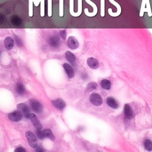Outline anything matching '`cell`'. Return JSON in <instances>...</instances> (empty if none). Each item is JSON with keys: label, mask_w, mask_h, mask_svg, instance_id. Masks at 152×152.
Returning a JSON list of instances; mask_svg holds the SVG:
<instances>
[{"label": "cell", "mask_w": 152, "mask_h": 152, "mask_svg": "<svg viewBox=\"0 0 152 152\" xmlns=\"http://www.w3.org/2000/svg\"><path fill=\"white\" fill-rule=\"evenodd\" d=\"M26 137L28 140L30 146L33 149H36L37 147V138L33 133L30 131H27L26 133Z\"/></svg>", "instance_id": "cell-1"}, {"label": "cell", "mask_w": 152, "mask_h": 152, "mask_svg": "<svg viewBox=\"0 0 152 152\" xmlns=\"http://www.w3.org/2000/svg\"><path fill=\"white\" fill-rule=\"evenodd\" d=\"M90 101L94 106H100L103 103V99L101 95L97 93H92L90 96Z\"/></svg>", "instance_id": "cell-2"}, {"label": "cell", "mask_w": 152, "mask_h": 152, "mask_svg": "<svg viewBox=\"0 0 152 152\" xmlns=\"http://www.w3.org/2000/svg\"><path fill=\"white\" fill-rule=\"evenodd\" d=\"M30 105L32 111L36 113H41L43 111V106L41 103L35 99L30 101Z\"/></svg>", "instance_id": "cell-3"}, {"label": "cell", "mask_w": 152, "mask_h": 152, "mask_svg": "<svg viewBox=\"0 0 152 152\" xmlns=\"http://www.w3.org/2000/svg\"><path fill=\"white\" fill-rule=\"evenodd\" d=\"M17 109L21 112L23 115L26 118H29L30 116V109L28 106L25 103H19L17 105Z\"/></svg>", "instance_id": "cell-4"}, {"label": "cell", "mask_w": 152, "mask_h": 152, "mask_svg": "<svg viewBox=\"0 0 152 152\" xmlns=\"http://www.w3.org/2000/svg\"><path fill=\"white\" fill-rule=\"evenodd\" d=\"M22 117L23 114L19 110L15 111L11 113H10L8 115V117L10 120L13 121V122H18V121L21 119Z\"/></svg>", "instance_id": "cell-5"}, {"label": "cell", "mask_w": 152, "mask_h": 152, "mask_svg": "<svg viewBox=\"0 0 152 152\" xmlns=\"http://www.w3.org/2000/svg\"><path fill=\"white\" fill-rule=\"evenodd\" d=\"M29 119L32 121V123L34 127L36 128V130H42V125L39 121L37 116L34 113H30L29 116Z\"/></svg>", "instance_id": "cell-6"}, {"label": "cell", "mask_w": 152, "mask_h": 152, "mask_svg": "<svg viewBox=\"0 0 152 152\" xmlns=\"http://www.w3.org/2000/svg\"><path fill=\"white\" fill-rule=\"evenodd\" d=\"M109 1L112 4L115 5L117 9V13H113L112 9H108L109 14L110 15V16H111L112 17H117V16H119L121 13V7L120 5L118 3H117L116 1H114V0H109Z\"/></svg>", "instance_id": "cell-7"}, {"label": "cell", "mask_w": 152, "mask_h": 152, "mask_svg": "<svg viewBox=\"0 0 152 152\" xmlns=\"http://www.w3.org/2000/svg\"><path fill=\"white\" fill-rule=\"evenodd\" d=\"M67 45L71 49H75L79 48V43L74 36H70L67 40Z\"/></svg>", "instance_id": "cell-8"}, {"label": "cell", "mask_w": 152, "mask_h": 152, "mask_svg": "<svg viewBox=\"0 0 152 152\" xmlns=\"http://www.w3.org/2000/svg\"><path fill=\"white\" fill-rule=\"evenodd\" d=\"M85 1L88 4L90 5L93 7V11L92 13H90L87 9H85V13L86 16H89V17H93V16H96V14L97 13V7L96 5L94 3H93L92 1H91L90 0H85Z\"/></svg>", "instance_id": "cell-9"}, {"label": "cell", "mask_w": 152, "mask_h": 152, "mask_svg": "<svg viewBox=\"0 0 152 152\" xmlns=\"http://www.w3.org/2000/svg\"><path fill=\"white\" fill-rule=\"evenodd\" d=\"M49 44L52 47H57L60 43L59 37L57 35H53L49 38Z\"/></svg>", "instance_id": "cell-10"}, {"label": "cell", "mask_w": 152, "mask_h": 152, "mask_svg": "<svg viewBox=\"0 0 152 152\" xmlns=\"http://www.w3.org/2000/svg\"><path fill=\"white\" fill-rule=\"evenodd\" d=\"M124 117L126 120H130L133 117L134 112L131 108L130 105L125 104L124 106Z\"/></svg>", "instance_id": "cell-11"}, {"label": "cell", "mask_w": 152, "mask_h": 152, "mask_svg": "<svg viewBox=\"0 0 152 152\" xmlns=\"http://www.w3.org/2000/svg\"><path fill=\"white\" fill-rule=\"evenodd\" d=\"M42 1L43 0H29V13L30 17L33 16V4L36 7H38L39 3Z\"/></svg>", "instance_id": "cell-12"}, {"label": "cell", "mask_w": 152, "mask_h": 152, "mask_svg": "<svg viewBox=\"0 0 152 152\" xmlns=\"http://www.w3.org/2000/svg\"><path fill=\"white\" fill-rule=\"evenodd\" d=\"M52 103L56 108L59 110L63 109L66 106L65 102L61 99H58L52 101Z\"/></svg>", "instance_id": "cell-13"}, {"label": "cell", "mask_w": 152, "mask_h": 152, "mask_svg": "<svg viewBox=\"0 0 152 152\" xmlns=\"http://www.w3.org/2000/svg\"><path fill=\"white\" fill-rule=\"evenodd\" d=\"M87 64L91 68H92V69H97L99 67V63L98 61L95 58H88L87 61Z\"/></svg>", "instance_id": "cell-14"}, {"label": "cell", "mask_w": 152, "mask_h": 152, "mask_svg": "<svg viewBox=\"0 0 152 152\" xmlns=\"http://www.w3.org/2000/svg\"><path fill=\"white\" fill-rule=\"evenodd\" d=\"M106 103H107V105L109 107L114 109H117L119 106L118 102L112 97H109L107 98V99H106Z\"/></svg>", "instance_id": "cell-15"}, {"label": "cell", "mask_w": 152, "mask_h": 152, "mask_svg": "<svg viewBox=\"0 0 152 152\" xmlns=\"http://www.w3.org/2000/svg\"><path fill=\"white\" fill-rule=\"evenodd\" d=\"M63 67L64 68L66 73L68 75V78L72 79L74 75V72L72 67L70 64H68L67 63H65L63 64Z\"/></svg>", "instance_id": "cell-16"}, {"label": "cell", "mask_w": 152, "mask_h": 152, "mask_svg": "<svg viewBox=\"0 0 152 152\" xmlns=\"http://www.w3.org/2000/svg\"><path fill=\"white\" fill-rule=\"evenodd\" d=\"M14 41L11 37L8 36L5 37L4 40V45L7 50H11L14 47Z\"/></svg>", "instance_id": "cell-17"}, {"label": "cell", "mask_w": 152, "mask_h": 152, "mask_svg": "<svg viewBox=\"0 0 152 152\" xmlns=\"http://www.w3.org/2000/svg\"><path fill=\"white\" fill-rule=\"evenodd\" d=\"M16 92H17V93L20 95H23L26 92V90L25 87V86L20 81H19L17 83L16 87Z\"/></svg>", "instance_id": "cell-18"}, {"label": "cell", "mask_w": 152, "mask_h": 152, "mask_svg": "<svg viewBox=\"0 0 152 152\" xmlns=\"http://www.w3.org/2000/svg\"><path fill=\"white\" fill-rule=\"evenodd\" d=\"M10 21L11 24L15 26H19L21 25V19L19 16H16V15L12 16L10 18Z\"/></svg>", "instance_id": "cell-19"}, {"label": "cell", "mask_w": 152, "mask_h": 152, "mask_svg": "<svg viewBox=\"0 0 152 152\" xmlns=\"http://www.w3.org/2000/svg\"><path fill=\"white\" fill-rule=\"evenodd\" d=\"M42 131H43L45 137L49 139L52 141H54L55 140V136L54 135V134H53V133H52L51 130H49V129H45V130H43Z\"/></svg>", "instance_id": "cell-20"}, {"label": "cell", "mask_w": 152, "mask_h": 152, "mask_svg": "<svg viewBox=\"0 0 152 152\" xmlns=\"http://www.w3.org/2000/svg\"><path fill=\"white\" fill-rule=\"evenodd\" d=\"M101 86L102 89L108 90L111 87V83L107 79H103L101 82Z\"/></svg>", "instance_id": "cell-21"}, {"label": "cell", "mask_w": 152, "mask_h": 152, "mask_svg": "<svg viewBox=\"0 0 152 152\" xmlns=\"http://www.w3.org/2000/svg\"><path fill=\"white\" fill-rule=\"evenodd\" d=\"M65 57L68 61H69L70 63H74L76 59L75 55L70 51H67L65 53Z\"/></svg>", "instance_id": "cell-22"}, {"label": "cell", "mask_w": 152, "mask_h": 152, "mask_svg": "<svg viewBox=\"0 0 152 152\" xmlns=\"http://www.w3.org/2000/svg\"><path fill=\"white\" fill-rule=\"evenodd\" d=\"M144 146L147 151H151L152 150V141H150V140L146 139L145 141H144Z\"/></svg>", "instance_id": "cell-23"}, {"label": "cell", "mask_w": 152, "mask_h": 152, "mask_svg": "<svg viewBox=\"0 0 152 152\" xmlns=\"http://www.w3.org/2000/svg\"><path fill=\"white\" fill-rule=\"evenodd\" d=\"M77 12L75 13L74 14V17L79 16L82 13V0H78L77 1Z\"/></svg>", "instance_id": "cell-24"}, {"label": "cell", "mask_w": 152, "mask_h": 152, "mask_svg": "<svg viewBox=\"0 0 152 152\" xmlns=\"http://www.w3.org/2000/svg\"><path fill=\"white\" fill-rule=\"evenodd\" d=\"M144 12H147V10L146 8V0H142L141 9H140V17L143 16Z\"/></svg>", "instance_id": "cell-25"}, {"label": "cell", "mask_w": 152, "mask_h": 152, "mask_svg": "<svg viewBox=\"0 0 152 152\" xmlns=\"http://www.w3.org/2000/svg\"><path fill=\"white\" fill-rule=\"evenodd\" d=\"M97 87V85L95 82H90L87 86V90L89 92H91L93 90L96 89Z\"/></svg>", "instance_id": "cell-26"}, {"label": "cell", "mask_w": 152, "mask_h": 152, "mask_svg": "<svg viewBox=\"0 0 152 152\" xmlns=\"http://www.w3.org/2000/svg\"><path fill=\"white\" fill-rule=\"evenodd\" d=\"M70 3H69V6H70V14L72 15L73 16H74V14H75V12L74 11V0H69Z\"/></svg>", "instance_id": "cell-27"}, {"label": "cell", "mask_w": 152, "mask_h": 152, "mask_svg": "<svg viewBox=\"0 0 152 152\" xmlns=\"http://www.w3.org/2000/svg\"><path fill=\"white\" fill-rule=\"evenodd\" d=\"M146 9L147 10L148 16L149 17H151L152 16V13L151 10V7H150V3L149 0H146Z\"/></svg>", "instance_id": "cell-28"}, {"label": "cell", "mask_w": 152, "mask_h": 152, "mask_svg": "<svg viewBox=\"0 0 152 152\" xmlns=\"http://www.w3.org/2000/svg\"><path fill=\"white\" fill-rule=\"evenodd\" d=\"M101 15L102 17L105 16V0H101Z\"/></svg>", "instance_id": "cell-29"}, {"label": "cell", "mask_w": 152, "mask_h": 152, "mask_svg": "<svg viewBox=\"0 0 152 152\" xmlns=\"http://www.w3.org/2000/svg\"><path fill=\"white\" fill-rule=\"evenodd\" d=\"M48 14L49 17L52 16V0H48Z\"/></svg>", "instance_id": "cell-30"}, {"label": "cell", "mask_w": 152, "mask_h": 152, "mask_svg": "<svg viewBox=\"0 0 152 152\" xmlns=\"http://www.w3.org/2000/svg\"><path fill=\"white\" fill-rule=\"evenodd\" d=\"M63 5L64 0H59V16L61 17L63 16Z\"/></svg>", "instance_id": "cell-31"}, {"label": "cell", "mask_w": 152, "mask_h": 152, "mask_svg": "<svg viewBox=\"0 0 152 152\" xmlns=\"http://www.w3.org/2000/svg\"><path fill=\"white\" fill-rule=\"evenodd\" d=\"M36 135L37 137L41 140H43L45 138L43 131H41V130H36Z\"/></svg>", "instance_id": "cell-32"}, {"label": "cell", "mask_w": 152, "mask_h": 152, "mask_svg": "<svg viewBox=\"0 0 152 152\" xmlns=\"http://www.w3.org/2000/svg\"><path fill=\"white\" fill-rule=\"evenodd\" d=\"M14 39H15V41H16V43H17V45H18V46L19 47H21L22 45H23V43H22V41H21L20 38L19 36L15 35L14 36Z\"/></svg>", "instance_id": "cell-33"}, {"label": "cell", "mask_w": 152, "mask_h": 152, "mask_svg": "<svg viewBox=\"0 0 152 152\" xmlns=\"http://www.w3.org/2000/svg\"><path fill=\"white\" fill-rule=\"evenodd\" d=\"M60 35L63 38V39L65 40L66 39V37H67V30L66 29H63L61 30L60 31Z\"/></svg>", "instance_id": "cell-34"}, {"label": "cell", "mask_w": 152, "mask_h": 152, "mask_svg": "<svg viewBox=\"0 0 152 152\" xmlns=\"http://www.w3.org/2000/svg\"><path fill=\"white\" fill-rule=\"evenodd\" d=\"M5 21V17L2 14L0 13V25H3Z\"/></svg>", "instance_id": "cell-35"}, {"label": "cell", "mask_w": 152, "mask_h": 152, "mask_svg": "<svg viewBox=\"0 0 152 152\" xmlns=\"http://www.w3.org/2000/svg\"><path fill=\"white\" fill-rule=\"evenodd\" d=\"M25 151H26V150L21 147H18L17 149L15 150V152H25Z\"/></svg>", "instance_id": "cell-36"}, {"label": "cell", "mask_w": 152, "mask_h": 152, "mask_svg": "<svg viewBox=\"0 0 152 152\" xmlns=\"http://www.w3.org/2000/svg\"><path fill=\"white\" fill-rule=\"evenodd\" d=\"M36 151H43V150L41 148H38L36 150Z\"/></svg>", "instance_id": "cell-37"}, {"label": "cell", "mask_w": 152, "mask_h": 152, "mask_svg": "<svg viewBox=\"0 0 152 152\" xmlns=\"http://www.w3.org/2000/svg\"><path fill=\"white\" fill-rule=\"evenodd\" d=\"M0 54H1V52H0Z\"/></svg>", "instance_id": "cell-38"}]
</instances>
